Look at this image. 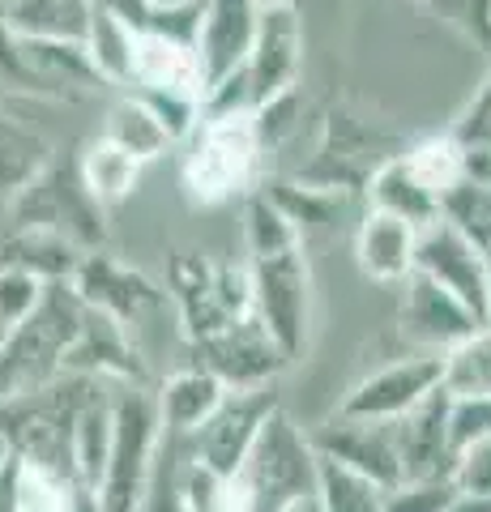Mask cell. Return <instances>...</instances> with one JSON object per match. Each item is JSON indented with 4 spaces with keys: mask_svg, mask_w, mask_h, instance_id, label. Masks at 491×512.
I'll return each instance as SVG.
<instances>
[{
    "mask_svg": "<svg viewBox=\"0 0 491 512\" xmlns=\"http://www.w3.org/2000/svg\"><path fill=\"white\" fill-rule=\"evenodd\" d=\"M453 487L462 495H474V500H491V436L474 440L466 448H457L453 457Z\"/></svg>",
    "mask_w": 491,
    "mask_h": 512,
    "instance_id": "4dcf8cb0",
    "label": "cell"
},
{
    "mask_svg": "<svg viewBox=\"0 0 491 512\" xmlns=\"http://www.w3.org/2000/svg\"><path fill=\"white\" fill-rule=\"evenodd\" d=\"M440 512H491V500H474V495H462V491H457Z\"/></svg>",
    "mask_w": 491,
    "mask_h": 512,
    "instance_id": "836d02e7",
    "label": "cell"
},
{
    "mask_svg": "<svg viewBox=\"0 0 491 512\" xmlns=\"http://www.w3.org/2000/svg\"><path fill=\"white\" fill-rule=\"evenodd\" d=\"M440 389L453 402L462 397H491V325H479L440 355Z\"/></svg>",
    "mask_w": 491,
    "mask_h": 512,
    "instance_id": "7402d4cb",
    "label": "cell"
},
{
    "mask_svg": "<svg viewBox=\"0 0 491 512\" xmlns=\"http://www.w3.org/2000/svg\"><path fill=\"white\" fill-rule=\"evenodd\" d=\"M9 5H13V0H0V13H5V9H9Z\"/></svg>",
    "mask_w": 491,
    "mask_h": 512,
    "instance_id": "ab89813d",
    "label": "cell"
},
{
    "mask_svg": "<svg viewBox=\"0 0 491 512\" xmlns=\"http://www.w3.org/2000/svg\"><path fill=\"white\" fill-rule=\"evenodd\" d=\"M436 389H440V355H406V359H393L389 367H380L372 376H363L355 389L342 397L338 414L398 423L419 402H427Z\"/></svg>",
    "mask_w": 491,
    "mask_h": 512,
    "instance_id": "9c48e42d",
    "label": "cell"
},
{
    "mask_svg": "<svg viewBox=\"0 0 491 512\" xmlns=\"http://www.w3.org/2000/svg\"><path fill=\"white\" fill-rule=\"evenodd\" d=\"M163 5H188V0H163Z\"/></svg>",
    "mask_w": 491,
    "mask_h": 512,
    "instance_id": "f35d334b",
    "label": "cell"
},
{
    "mask_svg": "<svg viewBox=\"0 0 491 512\" xmlns=\"http://www.w3.org/2000/svg\"><path fill=\"white\" fill-rule=\"evenodd\" d=\"M9 457V440H5V431H0V461Z\"/></svg>",
    "mask_w": 491,
    "mask_h": 512,
    "instance_id": "74e56055",
    "label": "cell"
},
{
    "mask_svg": "<svg viewBox=\"0 0 491 512\" xmlns=\"http://www.w3.org/2000/svg\"><path fill=\"white\" fill-rule=\"evenodd\" d=\"M244 235H248V252L252 256L299 248V227L278 210L274 197H252L248 201V210H244Z\"/></svg>",
    "mask_w": 491,
    "mask_h": 512,
    "instance_id": "83f0119b",
    "label": "cell"
},
{
    "mask_svg": "<svg viewBox=\"0 0 491 512\" xmlns=\"http://www.w3.org/2000/svg\"><path fill=\"white\" fill-rule=\"evenodd\" d=\"M299 60H304V22H299V9L265 5L257 18V39H252L248 64L240 69L252 111L291 94Z\"/></svg>",
    "mask_w": 491,
    "mask_h": 512,
    "instance_id": "ba28073f",
    "label": "cell"
},
{
    "mask_svg": "<svg viewBox=\"0 0 491 512\" xmlns=\"http://www.w3.org/2000/svg\"><path fill=\"white\" fill-rule=\"evenodd\" d=\"M287 512H321V508H316V495H312V500H299V504H291Z\"/></svg>",
    "mask_w": 491,
    "mask_h": 512,
    "instance_id": "8d00e7d4",
    "label": "cell"
},
{
    "mask_svg": "<svg viewBox=\"0 0 491 512\" xmlns=\"http://www.w3.org/2000/svg\"><path fill=\"white\" fill-rule=\"evenodd\" d=\"M137 171H141L137 158L124 154L120 146H112L107 137H94L90 150H86V158H82V167H77L86 192H90V197L99 201V205L129 197V188L137 184Z\"/></svg>",
    "mask_w": 491,
    "mask_h": 512,
    "instance_id": "d4e9b609",
    "label": "cell"
},
{
    "mask_svg": "<svg viewBox=\"0 0 491 512\" xmlns=\"http://www.w3.org/2000/svg\"><path fill=\"white\" fill-rule=\"evenodd\" d=\"M449 436H453V457H457V448L487 440L491 436V397H462V402L449 397Z\"/></svg>",
    "mask_w": 491,
    "mask_h": 512,
    "instance_id": "1f68e13d",
    "label": "cell"
},
{
    "mask_svg": "<svg viewBox=\"0 0 491 512\" xmlns=\"http://www.w3.org/2000/svg\"><path fill=\"white\" fill-rule=\"evenodd\" d=\"M368 197H372V210H385V214H398L415 227H427L432 218H440V201L427 192L402 158H389L372 171V184H368Z\"/></svg>",
    "mask_w": 491,
    "mask_h": 512,
    "instance_id": "44dd1931",
    "label": "cell"
},
{
    "mask_svg": "<svg viewBox=\"0 0 491 512\" xmlns=\"http://www.w3.org/2000/svg\"><path fill=\"white\" fill-rule=\"evenodd\" d=\"M197 146L184 163V184L197 201L214 205L248 188V175L257 167L261 133L252 111H214L197 120Z\"/></svg>",
    "mask_w": 491,
    "mask_h": 512,
    "instance_id": "3957f363",
    "label": "cell"
},
{
    "mask_svg": "<svg viewBox=\"0 0 491 512\" xmlns=\"http://www.w3.org/2000/svg\"><path fill=\"white\" fill-rule=\"evenodd\" d=\"M26 210H22V227H39L52 231L69 244H94L103 239V205L90 197L82 175L77 171H52L39 175L22 188Z\"/></svg>",
    "mask_w": 491,
    "mask_h": 512,
    "instance_id": "8fae6325",
    "label": "cell"
},
{
    "mask_svg": "<svg viewBox=\"0 0 491 512\" xmlns=\"http://www.w3.org/2000/svg\"><path fill=\"white\" fill-rule=\"evenodd\" d=\"M415 239H419L415 222L385 210H368L355 231V261L363 269V278L402 286L410 278V269H415Z\"/></svg>",
    "mask_w": 491,
    "mask_h": 512,
    "instance_id": "e0dca14e",
    "label": "cell"
},
{
    "mask_svg": "<svg viewBox=\"0 0 491 512\" xmlns=\"http://www.w3.org/2000/svg\"><path fill=\"white\" fill-rule=\"evenodd\" d=\"M316 508L321 512H385V487L355 470H342L321 457V478H316Z\"/></svg>",
    "mask_w": 491,
    "mask_h": 512,
    "instance_id": "4316f807",
    "label": "cell"
},
{
    "mask_svg": "<svg viewBox=\"0 0 491 512\" xmlns=\"http://www.w3.org/2000/svg\"><path fill=\"white\" fill-rule=\"evenodd\" d=\"M316 457L334 461L342 470H355L372 478L376 487L402 483V457H398V427L376 419H351V414H329V419L308 431Z\"/></svg>",
    "mask_w": 491,
    "mask_h": 512,
    "instance_id": "52a82bcc",
    "label": "cell"
},
{
    "mask_svg": "<svg viewBox=\"0 0 491 512\" xmlns=\"http://www.w3.org/2000/svg\"><path fill=\"white\" fill-rule=\"evenodd\" d=\"M462 180L491 192V146H474V141H462Z\"/></svg>",
    "mask_w": 491,
    "mask_h": 512,
    "instance_id": "d6a6232c",
    "label": "cell"
},
{
    "mask_svg": "<svg viewBox=\"0 0 491 512\" xmlns=\"http://www.w3.org/2000/svg\"><path fill=\"white\" fill-rule=\"evenodd\" d=\"M103 137L112 141V146H120L124 154H133L137 163H146V158H158L171 141L167 128L158 124L154 111L141 103V99H124L112 107V116H107V128H103Z\"/></svg>",
    "mask_w": 491,
    "mask_h": 512,
    "instance_id": "cb8c5ba5",
    "label": "cell"
},
{
    "mask_svg": "<svg viewBox=\"0 0 491 512\" xmlns=\"http://www.w3.org/2000/svg\"><path fill=\"white\" fill-rule=\"evenodd\" d=\"M453 495V478H406L385 491V512H440Z\"/></svg>",
    "mask_w": 491,
    "mask_h": 512,
    "instance_id": "f546056e",
    "label": "cell"
},
{
    "mask_svg": "<svg viewBox=\"0 0 491 512\" xmlns=\"http://www.w3.org/2000/svg\"><path fill=\"white\" fill-rule=\"evenodd\" d=\"M410 274L432 278L436 286H445L453 299H462L466 308L491 325V291H487V265L479 248L445 218H432L427 227H419L415 239V269Z\"/></svg>",
    "mask_w": 491,
    "mask_h": 512,
    "instance_id": "8992f818",
    "label": "cell"
},
{
    "mask_svg": "<svg viewBox=\"0 0 491 512\" xmlns=\"http://www.w3.org/2000/svg\"><path fill=\"white\" fill-rule=\"evenodd\" d=\"M470 9L479 13V26H483V35H491V0H470Z\"/></svg>",
    "mask_w": 491,
    "mask_h": 512,
    "instance_id": "d590c367",
    "label": "cell"
},
{
    "mask_svg": "<svg viewBox=\"0 0 491 512\" xmlns=\"http://www.w3.org/2000/svg\"><path fill=\"white\" fill-rule=\"evenodd\" d=\"M82 52L94 64L99 82L129 86V73H133V30L124 26L120 18H112L103 5H94V13H90V30H86Z\"/></svg>",
    "mask_w": 491,
    "mask_h": 512,
    "instance_id": "603a6c76",
    "label": "cell"
},
{
    "mask_svg": "<svg viewBox=\"0 0 491 512\" xmlns=\"http://www.w3.org/2000/svg\"><path fill=\"white\" fill-rule=\"evenodd\" d=\"M479 320L462 299H453L445 286H436L432 278L410 274L402 282V308H398V329L402 338L415 346V355H445L449 346L470 338Z\"/></svg>",
    "mask_w": 491,
    "mask_h": 512,
    "instance_id": "30bf717a",
    "label": "cell"
},
{
    "mask_svg": "<svg viewBox=\"0 0 491 512\" xmlns=\"http://www.w3.org/2000/svg\"><path fill=\"white\" fill-rule=\"evenodd\" d=\"M248 282H252V312H257L261 329L269 333V342L282 350V359H291L295 350L304 346L308 308H312L304 244L287 248V252L252 256Z\"/></svg>",
    "mask_w": 491,
    "mask_h": 512,
    "instance_id": "277c9868",
    "label": "cell"
},
{
    "mask_svg": "<svg viewBox=\"0 0 491 512\" xmlns=\"http://www.w3.org/2000/svg\"><path fill=\"white\" fill-rule=\"evenodd\" d=\"M257 0H201V26H197V64L205 94L223 86L248 64L252 39H257Z\"/></svg>",
    "mask_w": 491,
    "mask_h": 512,
    "instance_id": "7c38bea8",
    "label": "cell"
},
{
    "mask_svg": "<svg viewBox=\"0 0 491 512\" xmlns=\"http://www.w3.org/2000/svg\"><path fill=\"white\" fill-rule=\"evenodd\" d=\"M440 218L453 222V227L479 248L483 265H487V291H491V192L457 180L445 192V201H440Z\"/></svg>",
    "mask_w": 491,
    "mask_h": 512,
    "instance_id": "484cf974",
    "label": "cell"
},
{
    "mask_svg": "<svg viewBox=\"0 0 491 512\" xmlns=\"http://www.w3.org/2000/svg\"><path fill=\"white\" fill-rule=\"evenodd\" d=\"M112 427H116V384H99L73 423V478H77V487L90 495L99 487L103 466H107Z\"/></svg>",
    "mask_w": 491,
    "mask_h": 512,
    "instance_id": "ffe728a7",
    "label": "cell"
},
{
    "mask_svg": "<svg viewBox=\"0 0 491 512\" xmlns=\"http://www.w3.org/2000/svg\"><path fill=\"white\" fill-rule=\"evenodd\" d=\"M94 0H13L0 13L9 35L30 43H86Z\"/></svg>",
    "mask_w": 491,
    "mask_h": 512,
    "instance_id": "d6986e66",
    "label": "cell"
},
{
    "mask_svg": "<svg viewBox=\"0 0 491 512\" xmlns=\"http://www.w3.org/2000/svg\"><path fill=\"white\" fill-rule=\"evenodd\" d=\"M274 410H278V397L269 384H257V389H227V397L218 402V410L210 419H205L193 436H184L188 457L201 461L205 470L235 478L252 440H257L261 423Z\"/></svg>",
    "mask_w": 491,
    "mask_h": 512,
    "instance_id": "5b68a950",
    "label": "cell"
},
{
    "mask_svg": "<svg viewBox=\"0 0 491 512\" xmlns=\"http://www.w3.org/2000/svg\"><path fill=\"white\" fill-rule=\"evenodd\" d=\"M158 440H163V423H158L154 393L146 384H116L112 448H107V466L94 487L99 512H137L158 457Z\"/></svg>",
    "mask_w": 491,
    "mask_h": 512,
    "instance_id": "7a4b0ae2",
    "label": "cell"
},
{
    "mask_svg": "<svg viewBox=\"0 0 491 512\" xmlns=\"http://www.w3.org/2000/svg\"><path fill=\"white\" fill-rule=\"evenodd\" d=\"M47 286L52 282L26 274V269H18V265H0V338H5L9 329H18L22 320L39 308Z\"/></svg>",
    "mask_w": 491,
    "mask_h": 512,
    "instance_id": "f1b7e54d",
    "label": "cell"
},
{
    "mask_svg": "<svg viewBox=\"0 0 491 512\" xmlns=\"http://www.w3.org/2000/svg\"><path fill=\"white\" fill-rule=\"evenodd\" d=\"M398 427L402 483L406 478H449L453 474V436H449V393L436 389L419 402Z\"/></svg>",
    "mask_w": 491,
    "mask_h": 512,
    "instance_id": "2e32d148",
    "label": "cell"
},
{
    "mask_svg": "<svg viewBox=\"0 0 491 512\" xmlns=\"http://www.w3.org/2000/svg\"><path fill=\"white\" fill-rule=\"evenodd\" d=\"M487 111H491V73H487V82L479 86V94H474V103H470L466 116H487Z\"/></svg>",
    "mask_w": 491,
    "mask_h": 512,
    "instance_id": "e575fe53",
    "label": "cell"
},
{
    "mask_svg": "<svg viewBox=\"0 0 491 512\" xmlns=\"http://www.w3.org/2000/svg\"><path fill=\"white\" fill-rule=\"evenodd\" d=\"M227 397V384L205 367H184V372L167 376L154 393L158 423L167 436H193V431L218 410V402Z\"/></svg>",
    "mask_w": 491,
    "mask_h": 512,
    "instance_id": "ac0fdd59",
    "label": "cell"
},
{
    "mask_svg": "<svg viewBox=\"0 0 491 512\" xmlns=\"http://www.w3.org/2000/svg\"><path fill=\"white\" fill-rule=\"evenodd\" d=\"M316 478H321V457L312 448V436L278 406L261 423L248 457L235 470V487H240L244 512H287L299 500H312Z\"/></svg>",
    "mask_w": 491,
    "mask_h": 512,
    "instance_id": "6da1fadb",
    "label": "cell"
},
{
    "mask_svg": "<svg viewBox=\"0 0 491 512\" xmlns=\"http://www.w3.org/2000/svg\"><path fill=\"white\" fill-rule=\"evenodd\" d=\"M65 372L107 380V384H146V367H141L137 350L124 338V325L90 308L65 350Z\"/></svg>",
    "mask_w": 491,
    "mask_h": 512,
    "instance_id": "5bb4252c",
    "label": "cell"
},
{
    "mask_svg": "<svg viewBox=\"0 0 491 512\" xmlns=\"http://www.w3.org/2000/svg\"><path fill=\"white\" fill-rule=\"evenodd\" d=\"M69 286L90 312L112 316L116 325H133V320H141L146 312L158 308L154 286L141 274H133V269L107 261V256H82V265H77Z\"/></svg>",
    "mask_w": 491,
    "mask_h": 512,
    "instance_id": "9a60e30c",
    "label": "cell"
},
{
    "mask_svg": "<svg viewBox=\"0 0 491 512\" xmlns=\"http://www.w3.org/2000/svg\"><path fill=\"white\" fill-rule=\"evenodd\" d=\"M197 346H201V367L214 372L227 389H257V384H269V376L287 363L282 350L269 342V333L261 329L257 316L244 320V325L214 333V338H205Z\"/></svg>",
    "mask_w": 491,
    "mask_h": 512,
    "instance_id": "4fadbf2b",
    "label": "cell"
}]
</instances>
